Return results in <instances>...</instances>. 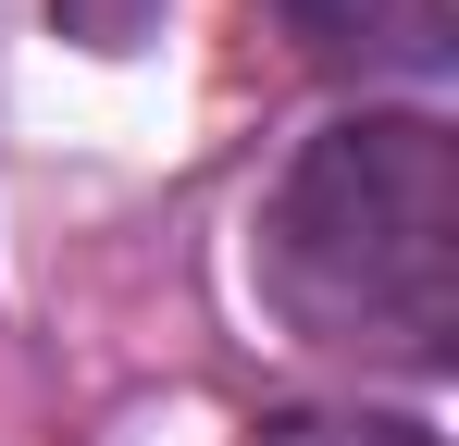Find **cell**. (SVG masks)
Returning <instances> with one entry per match:
<instances>
[{"mask_svg": "<svg viewBox=\"0 0 459 446\" xmlns=\"http://www.w3.org/2000/svg\"><path fill=\"white\" fill-rule=\"evenodd\" d=\"M323 74H447V0H286Z\"/></svg>", "mask_w": 459, "mask_h": 446, "instance_id": "7a4b0ae2", "label": "cell"}, {"mask_svg": "<svg viewBox=\"0 0 459 446\" xmlns=\"http://www.w3.org/2000/svg\"><path fill=\"white\" fill-rule=\"evenodd\" d=\"M248 446H435L422 422H360V409H286V422H261Z\"/></svg>", "mask_w": 459, "mask_h": 446, "instance_id": "3957f363", "label": "cell"}, {"mask_svg": "<svg viewBox=\"0 0 459 446\" xmlns=\"http://www.w3.org/2000/svg\"><path fill=\"white\" fill-rule=\"evenodd\" d=\"M248 273L299 347L447 372L459 335V137L435 112H348L273 174Z\"/></svg>", "mask_w": 459, "mask_h": 446, "instance_id": "6da1fadb", "label": "cell"}]
</instances>
